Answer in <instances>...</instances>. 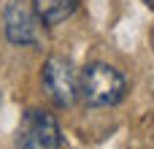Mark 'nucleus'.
Here are the masks:
<instances>
[{"label": "nucleus", "mask_w": 154, "mask_h": 149, "mask_svg": "<svg viewBox=\"0 0 154 149\" xmlns=\"http://www.w3.org/2000/svg\"><path fill=\"white\" fill-rule=\"evenodd\" d=\"M43 90L49 95V100L57 109H70L76 103V98L81 95V81L76 79V71L70 65V60L65 57H49L43 62V73H41Z\"/></svg>", "instance_id": "2"}, {"label": "nucleus", "mask_w": 154, "mask_h": 149, "mask_svg": "<svg viewBox=\"0 0 154 149\" xmlns=\"http://www.w3.org/2000/svg\"><path fill=\"white\" fill-rule=\"evenodd\" d=\"M35 8H30L24 0H11L3 11V30L5 38L14 46H32L38 43V22Z\"/></svg>", "instance_id": "4"}, {"label": "nucleus", "mask_w": 154, "mask_h": 149, "mask_svg": "<svg viewBox=\"0 0 154 149\" xmlns=\"http://www.w3.org/2000/svg\"><path fill=\"white\" fill-rule=\"evenodd\" d=\"M32 5L43 24H60L73 16V11L79 8V0H32Z\"/></svg>", "instance_id": "5"}, {"label": "nucleus", "mask_w": 154, "mask_h": 149, "mask_svg": "<svg viewBox=\"0 0 154 149\" xmlns=\"http://www.w3.org/2000/svg\"><path fill=\"white\" fill-rule=\"evenodd\" d=\"M127 95V79L108 62H92L81 73V98L92 109H111Z\"/></svg>", "instance_id": "1"}, {"label": "nucleus", "mask_w": 154, "mask_h": 149, "mask_svg": "<svg viewBox=\"0 0 154 149\" xmlns=\"http://www.w3.org/2000/svg\"><path fill=\"white\" fill-rule=\"evenodd\" d=\"M152 49H154V30H152Z\"/></svg>", "instance_id": "6"}, {"label": "nucleus", "mask_w": 154, "mask_h": 149, "mask_svg": "<svg viewBox=\"0 0 154 149\" xmlns=\"http://www.w3.org/2000/svg\"><path fill=\"white\" fill-rule=\"evenodd\" d=\"M62 133L57 119L49 111L41 109H27L19 122L16 133V149H60Z\"/></svg>", "instance_id": "3"}]
</instances>
